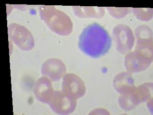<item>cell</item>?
I'll use <instances>...</instances> for the list:
<instances>
[{
	"label": "cell",
	"instance_id": "5b68a950",
	"mask_svg": "<svg viewBox=\"0 0 153 115\" xmlns=\"http://www.w3.org/2000/svg\"><path fill=\"white\" fill-rule=\"evenodd\" d=\"M53 111L60 115H68L74 112L76 107V99L71 98L63 91H56L53 93L48 103Z\"/></svg>",
	"mask_w": 153,
	"mask_h": 115
},
{
	"label": "cell",
	"instance_id": "7a4b0ae2",
	"mask_svg": "<svg viewBox=\"0 0 153 115\" xmlns=\"http://www.w3.org/2000/svg\"><path fill=\"white\" fill-rule=\"evenodd\" d=\"M39 10L41 18L52 31L61 36L71 34L73 25L71 18L66 13L53 6L43 5Z\"/></svg>",
	"mask_w": 153,
	"mask_h": 115
},
{
	"label": "cell",
	"instance_id": "30bf717a",
	"mask_svg": "<svg viewBox=\"0 0 153 115\" xmlns=\"http://www.w3.org/2000/svg\"><path fill=\"white\" fill-rule=\"evenodd\" d=\"M136 37V46H147L153 45V32L146 25L138 26L135 30Z\"/></svg>",
	"mask_w": 153,
	"mask_h": 115
},
{
	"label": "cell",
	"instance_id": "52a82bcc",
	"mask_svg": "<svg viewBox=\"0 0 153 115\" xmlns=\"http://www.w3.org/2000/svg\"><path fill=\"white\" fill-rule=\"evenodd\" d=\"M42 74L53 81L60 80L66 73V66L63 61L57 59H50L43 63Z\"/></svg>",
	"mask_w": 153,
	"mask_h": 115
},
{
	"label": "cell",
	"instance_id": "7c38bea8",
	"mask_svg": "<svg viewBox=\"0 0 153 115\" xmlns=\"http://www.w3.org/2000/svg\"><path fill=\"white\" fill-rule=\"evenodd\" d=\"M134 88L128 92L122 93L119 97L120 107L125 111H128L132 110L140 104L136 100L134 92Z\"/></svg>",
	"mask_w": 153,
	"mask_h": 115
},
{
	"label": "cell",
	"instance_id": "8fae6325",
	"mask_svg": "<svg viewBox=\"0 0 153 115\" xmlns=\"http://www.w3.org/2000/svg\"><path fill=\"white\" fill-rule=\"evenodd\" d=\"M153 84L152 83H146L138 86H135L134 93L136 99L140 104L143 102H150L153 100Z\"/></svg>",
	"mask_w": 153,
	"mask_h": 115
},
{
	"label": "cell",
	"instance_id": "ba28073f",
	"mask_svg": "<svg viewBox=\"0 0 153 115\" xmlns=\"http://www.w3.org/2000/svg\"><path fill=\"white\" fill-rule=\"evenodd\" d=\"M54 92L51 82L45 77L37 81L34 88V93L36 97L44 103H48Z\"/></svg>",
	"mask_w": 153,
	"mask_h": 115
},
{
	"label": "cell",
	"instance_id": "3957f363",
	"mask_svg": "<svg viewBox=\"0 0 153 115\" xmlns=\"http://www.w3.org/2000/svg\"><path fill=\"white\" fill-rule=\"evenodd\" d=\"M153 60V54L135 50L124 57V65L127 72L136 73L147 69Z\"/></svg>",
	"mask_w": 153,
	"mask_h": 115
},
{
	"label": "cell",
	"instance_id": "8992f818",
	"mask_svg": "<svg viewBox=\"0 0 153 115\" xmlns=\"http://www.w3.org/2000/svg\"><path fill=\"white\" fill-rule=\"evenodd\" d=\"M62 90L66 95L75 99L85 95L86 87L83 81L76 74L69 73L64 76Z\"/></svg>",
	"mask_w": 153,
	"mask_h": 115
},
{
	"label": "cell",
	"instance_id": "277c9868",
	"mask_svg": "<svg viewBox=\"0 0 153 115\" xmlns=\"http://www.w3.org/2000/svg\"><path fill=\"white\" fill-rule=\"evenodd\" d=\"M116 50L122 54H127L133 49L135 38L133 31L126 25L119 24L112 31Z\"/></svg>",
	"mask_w": 153,
	"mask_h": 115
},
{
	"label": "cell",
	"instance_id": "6da1fadb",
	"mask_svg": "<svg viewBox=\"0 0 153 115\" xmlns=\"http://www.w3.org/2000/svg\"><path fill=\"white\" fill-rule=\"evenodd\" d=\"M111 45V38L107 31L97 23L86 27L79 38V49L84 54L94 58L105 55Z\"/></svg>",
	"mask_w": 153,
	"mask_h": 115
},
{
	"label": "cell",
	"instance_id": "4fadbf2b",
	"mask_svg": "<svg viewBox=\"0 0 153 115\" xmlns=\"http://www.w3.org/2000/svg\"><path fill=\"white\" fill-rule=\"evenodd\" d=\"M133 13L140 20H150L153 16L152 9L133 8Z\"/></svg>",
	"mask_w": 153,
	"mask_h": 115
},
{
	"label": "cell",
	"instance_id": "9c48e42d",
	"mask_svg": "<svg viewBox=\"0 0 153 115\" xmlns=\"http://www.w3.org/2000/svg\"><path fill=\"white\" fill-rule=\"evenodd\" d=\"M113 85L118 93H125L133 89L134 87V81L131 73L123 72L117 74L114 79Z\"/></svg>",
	"mask_w": 153,
	"mask_h": 115
}]
</instances>
